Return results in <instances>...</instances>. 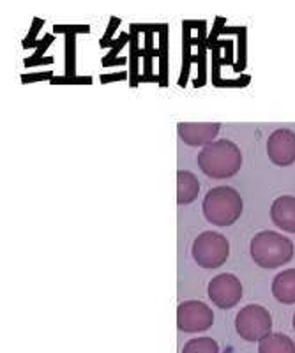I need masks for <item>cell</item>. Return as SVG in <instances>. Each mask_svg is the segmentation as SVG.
<instances>
[{
    "instance_id": "3957f363",
    "label": "cell",
    "mask_w": 295,
    "mask_h": 353,
    "mask_svg": "<svg viewBox=\"0 0 295 353\" xmlns=\"http://www.w3.org/2000/svg\"><path fill=\"white\" fill-rule=\"evenodd\" d=\"M243 209V198L230 185L210 189L203 198V216L214 226H232L241 217Z\"/></svg>"
},
{
    "instance_id": "8992f818",
    "label": "cell",
    "mask_w": 295,
    "mask_h": 353,
    "mask_svg": "<svg viewBox=\"0 0 295 353\" xmlns=\"http://www.w3.org/2000/svg\"><path fill=\"white\" fill-rule=\"evenodd\" d=\"M214 323V311L202 301L181 302L177 307V325L182 332L199 334Z\"/></svg>"
},
{
    "instance_id": "52a82bcc",
    "label": "cell",
    "mask_w": 295,
    "mask_h": 353,
    "mask_svg": "<svg viewBox=\"0 0 295 353\" xmlns=\"http://www.w3.org/2000/svg\"><path fill=\"white\" fill-rule=\"evenodd\" d=\"M207 293L209 299L216 304L219 309H230L237 305L243 299V283L238 281L234 274H218L212 277L207 286Z\"/></svg>"
},
{
    "instance_id": "6da1fadb",
    "label": "cell",
    "mask_w": 295,
    "mask_h": 353,
    "mask_svg": "<svg viewBox=\"0 0 295 353\" xmlns=\"http://www.w3.org/2000/svg\"><path fill=\"white\" fill-rule=\"evenodd\" d=\"M199 166L207 176L225 181L237 175L243 166V152L230 140H216L199 154Z\"/></svg>"
},
{
    "instance_id": "5bb4252c",
    "label": "cell",
    "mask_w": 295,
    "mask_h": 353,
    "mask_svg": "<svg viewBox=\"0 0 295 353\" xmlns=\"http://www.w3.org/2000/svg\"><path fill=\"white\" fill-rule=\"evenodd\" d=\"M182 353H219V346L212 337H194L184 345Z\"/></svg>"
},
{
    "instance_id": "30bf717a",
    "label": "cell",
    "mask_w": 295,
    "mask_h": 353,
    "mask_svg": "<svg viewBox=\"0 0 295 353\" xmlns=\"http://www.w3.org/2000/svg\"><path fill=\"white\" fill-rule=\"evenodd\" d=\"M271 219L279 230L287 233H295V198H276L271 207Z\"/></svg>"
},
{
    "instance_id": "7c38bea8",
    "label": "cell",
    "mask_w": 295,
    "mask_h": 353,
    "mask_svg": "<svg viewBox=\"0 0 295 353\" xmlns=\"http://www.w3.org/2000/svg\"><path fill=\"white\" fill-rule=\"evenodd\" d=\"M200 194V181L194 173L181 170L177 172V203L190 205Z\"/></svg>"
},
{
    "instance_id": "ba28073f",
    "label": "cell",
    "mask_w": 295,
    "mask_h": 353,
    "mask_svg": "<svg viewBox=\"0 0 295 353\" xmlns=\"http://www.w3.org/2000/svg\"><path fill=\"white\" fill-rule=\"evenodd\" d=\"M267 156L276 166H290L295 163V132L281 128L267 140Z\"/></svg>"
},
{
    "instance_id": "5b68a950",
    "label": "cell",
    "mask_w": 295,
    "mask_h": 353,
    "mask_svg": "<svg viewBox=\"0 0 295 353\" xmlns=\"http://www.w3.org/2000/svg\"><path fill=\"white\" fill-rule=\"evenodd\" d=\"M237 334L247 343H260L272 330V316L263 305L247 304L235 316Z\"/></svg>"
},
{
    "instance_id": "7a4b0ae2",
    "label": "cell",
    "mask_w": 295,
    "mask_h": 353,
    "mask_svg": "<svg viewBox=\"0 0 295 353\" xmlns=\"http://www.w3.org/2000/svg\"><path fill=\"white\" fill-rule=\"evenodd\" d=\"M250 253L262 269H279L294 258V242L272 230H263L251 239Z\"/></svg>"
},
{
    "instance_id": "277c9868",
    "label": "cell",
    "mask_w": 295,
    "mask_h": 353,
    "mask_svg": "<svg viewBox=\"0 0 295 353\" xmlns=\"http://www.w3.org/2000/svg\"><path fill=\"white\" fill-rule=\"evenodd\" d=\"M191 254L202 269H219L228 260L230 244L225 235L209 230V232H202L194 239Z\"/></svg>"
},
{
    "instance_id": "4fadbf2b",
    "label": "cell",
    "mask_w": 295,
    "mask_h": 353,
    "mask_svg": "<svg viewBox=\"0 0 295 353\" xmlns=\"http://www.w3.org/2000/svg\"><path fill=\"white\" fill-rule=\"evenodd\" d=\"M258 353H295V343L281 332H271L258 345Z\"/></svg>"
},
{
    "instance_id": "9a60e30c",
    "label": "cell",
    "mask_w": 295,
    "mask_h": 353,
    "mask_svg": "<svg viewBox=\"0 0 295 353\" xmlns=\"http://www.w3.org/2000/svg\"><path fill=\"white\" fill-rule=\"evenodd\" d=\"M292 323H294V330H295V314H294V321H292Z\"/></svg>"
},
{
    "instance_id": "9c48e42d",
    "label": "cell",
    "mask_w": 295,
    "mask_h": 353,
    "mask_svg": "<svg viewBox=\"0 0 295 353\" xmlns=\"http://www.w3.org/2000/svg\"><path fill=\"white\" fill-rule=\"evenodd\" d=\"M179 137L190 147H207L216 141L221 124L219 122H179Z\"/></svg>"
},
{
    "instance_id": "8fae6325",
    "label": "cell",
    "mask_w": 295,
    "mask_h": 353,
    "mask_svg": "<svg viewBox=\"0 0 295 353\" xmlns=\"http://www.w3.org/2000/svg\"><path fill=\"white\" fill-rule=\"evenodd\" d=\"M272 295L281 304H295V269L279 272L272 281Z\"/></svg>"
}]
</instances>
